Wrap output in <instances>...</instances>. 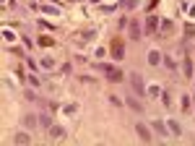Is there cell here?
Masks as SVG:
<instances>
[{
    "label": "cell",
    "mask_w": 195,
    "mask_h": 146,
    "mask_svg": "<svg viewBox=\"0 0 195 146\" xmlns=\"http://www.w3.org/2000/svg\"><path fill=\"white\" fill-rule=\"evenodd\" d=\"M112 55H115L117 60H120V57H122V45H120V42H117V39L112 42Z\"/></svg>",
    "instance_id": "obj_1"
},
{
    "label": "cell",
    "mask_w": 195,
    "mask_h": 146,
    "mask_svg": "<svg viewBox=\"0 0 195 146\" xmlns=\"http://www.w3.org/2000/svg\"><path fill=\"white\" fill-rule=\"evenodd\" d=\"M133 86H135V91H138V94H143V81H140L138 73H133Z\"/></svg>",
    "instance_id": "obj_2"
},
{
    "label": "cell",
    "mask_w": 195,
    "mask_h": 146,
    "mask_svg": "<svg viewBox=\"0 0 195 146\" xmlns=\"http://www.w3.org/2000/svg\"><path fill=\"white\" fill-rule=\"evenodd\" d=\"M148 63H151V65H156V63H159V52H151V55H148Z\"/></svg>",
    "instance_id": "obj_5"
},
{
    "label": "cell",
    "mask_w": 195,
    "mask_h": 146,
    "mask_svg": "<svg viewBox=\"0 0 195 146\" xmlns=\"http://www.w3.org/2000/svg\"><path fill=\"white\" fill-rule=\"evenodd\" d=\"M138 136L143 138V141H151V133H148V128H146V125H138Z\"/></svg>",
    "instance_id": "obj_3"
},
{
    "label": "cell",
    "mask_w": 195,
    "mask_h": 146,
    "mask_svg": "<svg viewBox=\"0 0 195 146\" xmlns=\"http://www.w3.org/2000/svg\"><path fill=\"white\" fill-rule=\"evenodd\" d=\"M146 29H148V31H154V29H156V18H148V24H146Z\"/></svg>",
    "instance_id": "obj_6"
},
{
    "label": "cell",
    "mask_w": 195,
    "mask_h": 146,
    "mask_svg": "<svg viewBox=\"0 0 195 146\" xmlns=\"http://www.w3.org/2000/svg\"><path fill=\"white\" fill-rule=\"evenodd\" d=\"M107 76L115 78V81H120V71H115V68H107Z\"/></svg>",
    "instance_id": "obj_4"
},
{
    "label": "cell",
    "mask_w": 195,
    "mask_h": 146,
    "mask_svg": "<svg viewBox=\"0 0 195 146\" xmlns=\"http://www.w3.org/2000/svg\"><path fill=\"white\" fill-rule=\"evenodd\" d=\"M39 45H42V47H47V45H52V39H50V37H42V39H39Z\"/></svg>",
    "instance_id": "obj_7"
},
{
    "label": "cell",
    "mask_w": 195,
    "mask_h": 146,
    "mask_svg": "<svg viewBox=\"0 0 195 146\" xmlns=\"http://www.w3.org/2000/svg\"><path fill=\"white\" fill-rule=\"evenodd\" d=\"M125 5H133V8H135L138 3H135V0H125Z\"/></svg>",
    "instance_id": "obj_9"
},
{
    "label": "cell",
    "mask_w": 195,
    "mask_h": 146,
    "mask_svg": "<svg viewBox=\"0 0 195 146\" xmlns=\"http://www.w3.org/2000/svg\"><path fill=\"white\" fill-rule=\"evenodd\" d=\"M16 141H18V144H26V141H29V136H24V133H18V136H16Z\"/></svg>",
    "instance_id": "obj_8"
}]
</instances>
